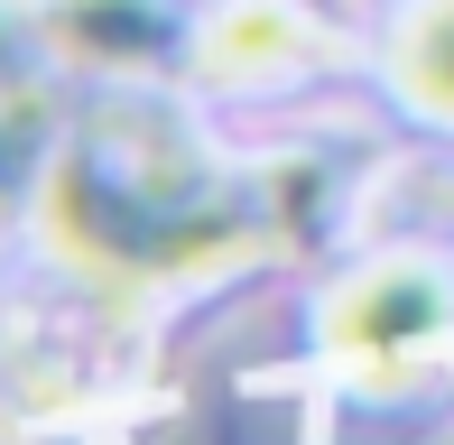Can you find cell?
I'll use <instances>...</instances> for the list:
<instances>
[{"label": "cell", "instance_id": "6da1fadb", "mask_svg": "<svg viewBox=\"0 0 454 445\" xmlns=\"http://www.w3.org/2000/svg\"><path fill=\"white\" fill-rule=\"evenodd\" d=\"M287 195H306L297 168L241 176L168 112H102L47 168V232L102 288H168L287 241Z\"/></svg>", "mask_w": 454, "mask_h": 445}, {"label": "cell", "instance_id": "7a4b0ae2", "mask_svg": "<svg viewBox=\"0 0 454 445\" xmlns=\"http://www.w3.org/2000/svg\"><path fill=\"white\" fill-rule=\"evenodd\" d=\"M436 334H445V288L427 269H408V260L362 269L353 288L325 307V343H334V362H353L362 380H399Z\"/></svg>", "mask_w": 454, "mask_h": 445}, {"label": "cell", "instance_id": "3957f363", "mask_svg": "<svg viewBox=\"0 0 454 445\" xmlns=\"http://www.w3.org/2000/svg\"><path fill=\"white\" fill-rule=\"evenodd\" d=\"M316 66V28H306L287 0H223L214 28H204V74L223 84H270V74Z\"/></svg>", "mask_w": 454, "mask_h": 445}, {"label": "cell", "instance_id": "277c9868", "mask_svg": "<svg viewBox=\"0 0 454 445\" xmlns=\"http://www.w3.org/2000/svg\"><path fill=\"white\" fill-rule=\"evenodd\" d=\"M47 37H56V56H74V66L130 74V66L158 56V10L149 0H47Z\"/></svg>", "mask_w": 454, "mask_h": 445}, {"label": "cell", "instance_id": "5b68a950", "mask_svg": "<svg viewBox=\"0 0 454 445\" xmlns=\"http://www.w3.org/2000/svg\"><path fill=\"white\" fill-rule=\"evenodd\" d=\"M389 66H399V93L427 121H454V0H418L389 37Z\"/></svg>", "mask_w": 454, "mask_h": 445}, {"label": "cell", "instance_id": "8992f818", "mask_svg": "<svg viewBox=\"0 0 454 445\" xmlns=\"http://www.w3.org/2000/svg\"><path fill=\"white\" fill-rule=\"evenodd\" d=\"M28 168H37V103L0 93V222H10V195L28 186Z\"/></svg>", "mask_w": 454, "mask_h": 445}, {"label": "cell", "instance_id": "52a82bcc", "mask_svg": "<svg viewBox=\"0 0 454 445\" xmlns=\"http://www.w3.org/2000/svg\"><path fill=\"white\" fill-rule=\"evenodd\" d=\"M10 66H19V28H10V10H0V84H10Z\"/></svg>", "mask_w": 454, "mask_h": 445}]
</instances>
